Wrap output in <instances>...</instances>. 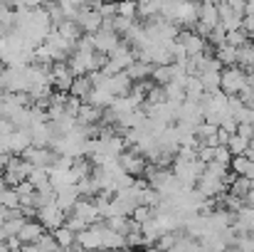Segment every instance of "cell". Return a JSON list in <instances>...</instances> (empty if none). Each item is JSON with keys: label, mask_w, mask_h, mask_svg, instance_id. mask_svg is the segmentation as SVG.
I'll return each mask as SVG.
<instances>
[{"label": "cell", "mask_w": 254, "mask_h": 252, "mask_svg": "<svg viewBox=\"0 0 254 252\" xmlns=\"http://www.w3.org/2000/svg\"><path fill=\"white\" fill-rule=\"evenodd\" d=\"M247 77H250V75H247L242 67H237V65L222 67V72H220V91L227 94V96L240 94V89L247 84Z\"/></svg>", "instance_id": "cell-1"}, {"label": "cell", "mask_w": 254, "mask_h": 252, "mask_svg": "<svg viewBox=\"0 0 254 252\" xmlns=\"http://www.w3.org/2000/svg\"><path fill=\"white\" fill-rule=\"evenodd\" d=\"M195 190H197L202 198H217V195H225V193H227V185H225V180H222L220 175H215V173H210V170L205 168L202 175H200L197 183H195Z\"/></svg>", "instance_id": "cell-2"}, {"label": "cell", "mask_w": 254, "mask_h": 252, "mask_svg": "<svg viewBox=\"0 0 254 252\" xmlns=\"http://www.w3.org/2000/svg\"><path fill=\"white\" fill-rule=\"evenodd\" d=\"M64 220H67V213H64L57 203L45 205V208H37V223H40L45 230H50V233L57 230V228H62Z\"/></svg>", "instance_id": "cell-3"}, {"label": "cell", "mask_w": 254, "mask_h": 252, "mask_svg": "<svg viewBox=\"0 0 254 252\" xmlns=\"http://www.w3.org/2000/svg\"><path fill=\"white\" fill-rule=\"evenodd\" d=\"M183 47H185V52H188V57H195V55H202L205 50H207V40L205 37H200V35H195L192 30H180L178 32V37H175Z\"/></svg>", "instance_id": "cell-4"}, {"label": "cell", "mask_w": 254, "mask_h": 252, "mask_svg": "<svg viewBox=\"0 0 254 252\" xmlns=\"http://www.w3.org/2000/svg\"><path fill=\"white\" fill-rule=\"evenodd\" d=\"M45 233H47V230H45L37 220H25L22 228H20V233H17V240H20L22 245H35Z\"/></svg>", "instance_id": "cell-5"}, {"label": "cell", "mask_w": 254, "mask_h": 252, "mask_svg": "<svg viewBox=\"0 0 254 252\" xmlns=\"http://www.w3.org/2000/svg\"><path fill=\"white\" fill-rule=\"evenodd\" d=\"M197 22H202L205 27H217L220 25V15H217V5H207V2H200L197 5Z\"/></svg>", "instance_id": "cell-6"}, {"label": "cell", "mask_w": 254, "mask_h": 252, "mask_svg": "<svg viewBox=\"0 0 254 252\" xmlns=\"http://www.w3.org/2000/svg\"><path fill=\"white\" fill-rule=\"evenodd\" d=\"M237 67H242L247 75H250V70L254 67V42H245L242 47H237Z\"/></svg>", "instance_id": "cell-7"}, {"label": "cell", "mask_w": 254, "mask_h": 252, "mask_svg": "<svg viewBox=\"0 0 254 252\" xmlns=\"http://www.w3.org/2000/svg\"><path fill=\"white\" fill-rule=\"evenodd\" d=\"M252 188H254V183L247 175H235L232 183L227 185V190H230L232 195H237V198H247V193H250Z\"/></svg>", "instance_id": "cell-8"}, {"label": "cell", "mask_w": 254, "mask_h": 252, "mask_svg": "<svg viewBox=\"0 0 254 252\" xmlns=\"http://www.w3.org/2000/svg\"><path fill=\"white\" fill-rule=\"evenodd\" d=\"M220 72H222V70H202V72L197 75V80H200L205 91H217V89H220Z\"/></svg>", "instance_id": "cell-9"}, {"label": "cell", "mask_w": 254, "mask_h": 252, "mask_svg": "<svg viewBox=\"0 0 254 252\" xmlns=\"http://www.w3.org/2000/svg\"><path fill=\"white\" fill-rule=\"evenodd\" d=\"M183 89H185V99H188V101H197V104H200L205 89H202V84H200L197 77H188L185 84H183Z\"/></svg>", "instance_id": "cell-10"}, {"label": "cell", "mask_w": 254, "mask_h": 252, "mask_svg": "<svg viewBox=\"0 0 254 252\" xmlns=\"http://www.w3.org/2000/svg\"><path fill=\"white\" fill-rule=\"evenodd\" d=\"M52 238H55L57 248H72V245H74V240H77V235H74L67 225H62V228L52 230Z\"/></svg>", "instance_id": "cell-11"}, {"label": "cell", "mask_w": 254, "mask_h": 252, "mask_svg": "<svg viewBox=\"0 0 254 252\" xmlns=\"http://www.w3.org/2000/svg\"><path fill=\"white\" fill-rule=\"evenodd\" d=\"M247 146H250V141H247V139H242L240 134L230 136V141H227V149H230V154H232V156H245Z\"/></svg>", "instance_id": "cell-12"}, {"label": "cell", "mask_w": 254, "mask_h": 252, "mask_svg": "<svg viewBox=\"0 0 254 252\" xmlns=\"http://www.w3.org/2000/svg\"><path fill=\"white\" fill-rule=\"evenodd\" d=\"M250 166H252V161L247 156H232V161H230V170L235 175H247Z\"/></svg>", "instance_id": "cell-13"}, {"label": "cell", "mask_w": 254, "mask_h": 252, "mask_svg": "<svg viewBox=\"0 0 254 252\" xmlns=\"http://www.w3.org/2000/svg\"><path fill=\"white\" fill-rule=\"evenodd\" d=\"M225 42H227V45H232V47H242L245 42H250V35H247L242 27H240V30H227Z\"/></svg>", "instance_id": "cell-14"}, {"label": "cell", "mask_w": 254, "mask_h": 252, "mask_svg": "<svg viewBox=\"0 0 254 252\" xmlns=\"http://www.w3.org/2000/svg\"><path fill=\"white\" fill-rule=\"evenodd\" d=\"M212 161H215V164H220V166L230 168V161H232L230 149H227V146H215V151H212Z\"/></svg>", "instance_id": "cell-15"}, {"label": "cell", "mask_w": 254, "mask_h": 252, "mask_svg": "<svg viewBox=\"0 0 254 252\" xmlns=\"http://www.w3.org/2000/svg\"><path fill=\"white\" fill-rule=\"evenodd\" d=\"M116 12H119L121 17H133V15H136V0H121V2L116 5Z\"/></svg>", "instance_id": "cell-16"}, {"label": "cell", "mask_w": 254, "mask_h": 252, "mask_svg": "<svg viewBox=\"0 0 254 252\" xmlns=\"http://www.w3.org/2000/svg\"><path fill=\"white\" fill-rule=\"evenodd\" d=\"M237 134H240L242 139L252 141V139H254V126L250 124V121H240V124H237Z\"/></svg>", "instance_id": "cell-17"}, {"label": "cell", "mask_w": 254, "mask_h": 252, "mask_svg": "<svg viewBox=\"0 0 254 252\" xmlns=\"http://www.w3.org/2000/svg\"><path fill=\"white\" fill-rule=\"evenodd\" d=\"M230 136H235V134H230L227 129H220V126H217V144H220V146H227Z\"/></svg>", "instance_id": "cell-18"}, {"label": "cell", "mask_w": 254, "mask_h": 252, "mask_svg": "<svg viewBox=\"0 0 254 252\" xmlns=\"http://www.w3.org/2000/svg\"><path fill=\"white\" fill-rule=\"evenodd\" d=\"M222 2H227L232 10H237V12L245 15V5H247V0H222Z\"/></svg>", "instance_id": "cell-19"}, {"label": "cell", "mask_w": 254, "mask_h": 252, "mask_svg": "<svg viewBox=\"0 0 254 252\" xmlns=\"http://www.w3.org/2000/svg\"><path fill=\"white\" fill-rule=\"evenodd\" d=\"M245 205H247V208H254V188L250 190V193H247V198H245Z\"/></svg>", "instance_id": "cell-20"}]
</instances>
